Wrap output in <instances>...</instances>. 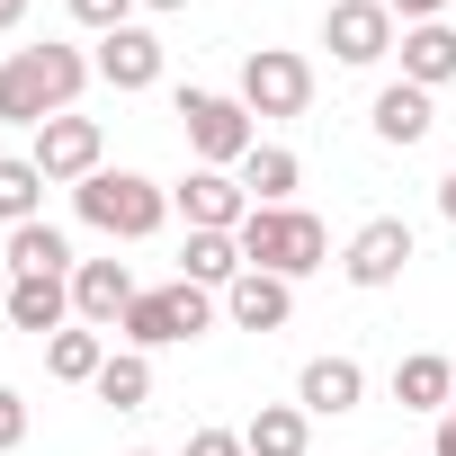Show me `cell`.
Here are the masks:
<instances>
[{"label": "cell", "mask_w": 456, "mask_h": 456, "mask_svg": "<svg viewBox=\"0 0 456 456\" xmlns=\"http://www.w3.org/2000/svg\"><path fill=\"white\" fill-rule=\"evenodd\" d=\"M99 81V63L81 45H19L0 54V126H45V117H72V99Z\"/></svg>", "instance_id": "1"}, {"label": "cell", "mask_w": 456, "mask_h": 456, "mask_svg": "<svg viewBox=\"0 0 456 456\" xmlns=\"http://www.w3.org/2000/svg\"><path fill=\"white\" fill-rule=\"evenodd\" d=\"M242 269H269V278H314V269H331V233H322V215H305V206H251L242 215Z\"/></svg>", "instance_id": "2"}, {"label": "cell", "mask_w": 456, "mask_h": 456, "mask_svg": "<svg viewBox=\"0 0 456 456\" xmlns=\"http://www.w3.org/2000/svg\"><path fill=\"white\" fill-rule=\"evenodd\" d=\"M72 215L90 224V233H108V242H152L170 224V188L143 179V170H90L72 188Z\"/></svg>", "instance_id": "3"}, {"label": "cell", "mask_w": 456, "mask_h": 456, "mask_svg": "<svg viewBox=\"0 0 456 456\" xmlns=\"http://www.w3.org/2000/svg\"><path fill=\"white\" fill-rule=\"evenodd\" d=\"M215 314H224V296H215V287H188V278H170V287H143V296L126 305L117 340L152 358V349H179V340H197Z\"/></svg>", "instance_id": "4"}, {"label": "cell", "mask_w": 456, "mask_h": 456, "mask_svg": "<svg viewBox=\"0 0 456 456\" xmlns=\"http://www.w3.org/2000/svg\"><path fill=\"white\" fill-rule=\"evenodd\" d=\"M170 108H179V126H188V152H197L206 170H242V161H251V143H260V117H251L233 90H179Z\"/></svg>", "instance_id": "5"}, {"label": "cell", "mask_w": 456, "mask_h": 456, "mask_svg": "<svg viewBox=\"0 0 456 456\" xmlns=\"http://www.w3.org/2000/svg\"><path fill=\"white\" fill-rule=\"evenodd\" d=\"M233 99H242L251 117H305V108H314V63H305L296 45H251Z\"/></svg>", "instance_id": "6"}, {"label": "cell", "mask_w": 456, "mask_h": 456, "mask_svg": "<svg viewBox=\"0 0 456 456\" xmlns=\"http://www.w3.org/2000/svg\"><path fill=\"white\" fill-rule=\"evenodd\" d=\"M28 161L45 170V188H81L90 170H108V126L99 117H45L37 143H28Z\"/></svg>", "instance_id": "7"}, {"label": "cell", "mask_w": 456, "mask_h": 456, "mask_svg": "<svg viewBox=\"0 0 456 456\" xmlns=\"http://www.w3.org/2000/svg\"><path fill=\"white\" fill-rule=\"evenodd\" d=\"M411 260H420L411 224H403V215H367L358 233H349V251H340V278H349L358 296H376V287H394V278H403Z\"/></svg>", "instance_id": "8"}, {"label": "cell", "mask_w": 456, "mask_h": 456, "mask_svg": "<svg viewBox=\"0 0 456 456\" xmlns=\"http://www.w3.org/2000/svg\"><path fill=\"white\" fill-rule=\"evenodd\" d=\"M322 45H331V63L367 72V63H385V54L403 45V19L385 10V0H331V19H322Z\"/></svg>", "instance_id": "9"}, {"label": "cell", "mask_w": 456, "mask_h": 456, "mask_svg": "<svg viewBox=\"0 0 456 456\" xmlns=\"http://www.w3.org/2000/svg\"><path fill=\"white\" fill-rule=\"evenodd\" d=\"M170 206L188 215V233H242V215H251V197H242V179L233 170H188L179 188H170Z\"/></svg>", "instance_id": "10"}, {"label": "cell", "mask_w": 456, "mask_h": 456, "mask_svg": "<svg viewBox=\"0 0 456 456\" xmlns=\"http://www.w3.org/2000/svg\"><path fill=\"white\" fill-rule=\"evenodd\" d=\"M134 296H143V287H134L126 260H81V269H72V322H90V331H117Z\"/></svg>", "instance_id": "11"}, {"label": "cell", "mask_w": 456, "mask_h": 456, "mask_svg": "<svg viewBox=\"0 0 456 456\" xmlns=\"http://www.w3.org/2000/svg\"><path fill=\"white\" fill-rule=\"evenodd\" d=\"M296 403H305L314 420H340V411H358V403H367V367H358L349 349H331V358H305V376H296Z\"/></svg>", "instance_id": "12"}, {"label": "cell", "mask_w": 456, "mask_h": 456, "mask_svg": "<svg viewBox=\"0 0 456 456\" xmlns=\"http://www.w3.org/2000/svg\"><path fill=\"white\" fill-rule=\"evenodd\" d=\"M287 314H296V287L269 278V269H242L233 287H224V322L233 331H287Z\"/></svg>", "instance_id": "13"}, {"label": "cell", "mask_w": 456, "mask_h": 456, "mask_svg": "<svg viewBox=\"0 0 456 456\" xmlns=\"http://www.w3.org/2000/svg\"><path fill=\"white\" fill-rule=\"evenodd\" d=\"M367 126H376V143H429V126H438V90H411V81H385L376 90V108H367Z\"/></svg>", "instance_id": "14"}, {"label": "cell", "mask_w": 456, "mask_h": 456, "mask_svg": "<svg viewBox=\"0 0 456 456\" xmlns=\"http://www.w3.org/2000/svg\"><path fill=\"white\" fill-rule=\"evenodd\" d=\"M90 63H99L108 90H152V81H161V37H152V28H117V37H99Z\"/></svg>", "instance_id": "15"}, {"label": "cell", "mask_w": 456, "mask_h": 456, "mask_svg": "<svg viewBox=\"0 0 456 456\" xmlns=\"http://www.w3.org/2000/svg\"><path fill=\"white\" fill-rule=\"evenodd\" d=\"M0 260H10V278H72L81 260H72V233H63V224H19V233L10 242H0Z\"/></svg>", "instance_id": "16"}, {"label": "cell", "mask_w": 456, "mask_h": 456, "mask_svg": "<svg viewBox=\"0 0 456 456\" xmlns=\"http://www.w3.org/2000/svg\"><path fill=\"white\" fill-rule=\"evenodd\" d=\"M10 331H37V340H54L63 322H72V278H10Z\"/></svg>", "instance_id": "17"}, {"label": "cell", "mask_w": 456, "mask_h": 456, "mask_svg": "<svg viewBox=\"0 0 456 456\" xmlns=\"http://www.w3.org/2000/svg\"><path fill=\"white\" fill-rule=\"evenodd\" d=\"M394 403L438 420V411L456 403V358H438V349H411V358H394Z\"/></svg>", "instance_id": "18"}, {"label": "cell", "mask_w": 456, "mask_h": 456, "mask_svg": "<svg viewBox=\"0 0 456 456\" xmlns=\"http://www.w3.org/2000/svg\"><path fill=\"white\" fill-rule=\"evenodd\" d=\"M394 54H403V81H411V90H447V81H456V28H447V19L403 28Z\"/></svg>", "instance_id": "19"}, {"label": "cell", "mask_w": 456, "mask_h": 456, "mask_svg": "<svg viewBox=\"0 0 456 456\" xmlns=\"http://www.w3.org/2000/svg\"><path fill=\"white\" fill-rule=\"evenodd\" d=\"M242 447L251 456H314V411L305 403H260L242 420Z\"/></svg>", "instance_id": "20"}, {"label": "cell", "mask_w": 456, "mask_h": 456, "mask_svg": "<svg viewBox=\"0 0 456 456\" xmlns=\"http://www.w3.org/2000/svg\"><path fill=\"white\" fill-rule=\"evenodd\" d=\"M233 179H242V197H251V206H296V188H305V161H296L287 143H251V161H242Z\"/></svg>", "instance_id": "21"}, {"label": "cell", "mask_w": 456, "mask_h": 456, "mask_svg": "<svg viewBox=\"0 0 456 456\" xmlns=\"http://www.w3.org/2000/svg\"><path fill=\"white\" fill-rule=\"evenodd\" d=\"M99 367H108V340H99L90 322H63V331L45 340V376H54V385H99Z\"/></svg>", "instance_id": "22"}, {"label": "cell", "mask_w": 456, "mask_h": 456, "mask_svg": "<svg viewBox=\"0 0 456 456\" xmlns=\"http://www.w3.org/2000/svg\"><path fill=\"white\" fill-rule=\"evenodd\" d=\"M179 278L224 296V287L242 278V242H233V233H188V251H179Z\"/></svg>", "instance_id": "23"}, {"label": "cell", "mask_w": 456, "mask_h": 456, "mask_svg": "<svg viewBox=\"0 0 456 456\" xmlns=\"http://www.w3.org/2000/svg\"><path fill=\"white\" fill-rule=\"evenodd\" d=\"M37 215H45V170L28 152H0V224L19 233V224H37Z\"/></svg>", "instance_id": "24"}, {"label": "cell", "mask_w": 456, "mask_h": 456, "mask_svg": "<svg viewBox=\"0 0 456 456\" xmlns=\"http://www.w3.org/2000/svg\"><path fill=\"white\" fill-rule=\"evenodd\" d=\"M90 394L117 403V411H143V403H152V358H143V349H108V367H99Z\"/></svg>", "instance_id": "25"}, {"label": "cell", "mask_w": 456, "mask_h": 456, "mask_svg": "<svg viewBox=\"0 0 456 456\" xmlns=\"http://www.w3.org/2000/svg\"><path fill=\"white\" fill-rule=\"evenodd\" d=\"M63 10H72V28L117 37V28H134V10H143V0H63Z\"/></svg>", "instance_id": "26"}, {"label": "cell", "mask_w": 456, "mask_h": 456, "mask_svg": "<svg viewBox=\"0 0 456 456\" xmlns=\"http://www.w3.org/2000/svg\"><path fill=\"white\" fill-rule=\"evenodd\" d=\"M19 438H28V394H19V385H0V456H10Z\"/></svg>", "instance_id": "27"}, {"label": "cell", "mask_w": 456, "mask_h": 456, "mask_svg": "<svg viewBox=\"0 0 456 456\" xmlns=\"http://www.w3.org/2000/svg\"><path fill=\"white\" fill-rule=\"evenodd\" d=\"M188 456H251L242 429H188Z\"/></svg>", "instance_id": "28"}, {"label": "cell", "mask_w": 456, "mask_h": 456, "mask_svg": "<svg viewBox=\"0 0 456 456\" xmlns=\"http://www.w3.org/2000/svg\"><path fill=\"white\" fill-rule=\"evenodd\" d=\"M385 10H394L403 28H429V19H447V0H385Z\"/></svg>", "instance_id": "29"}, {"label": "cell", "mask_w": 456, "mask_h": 456, "mask_svg": "<svg viewBox=\"0 0 456 456\" xmlns=\"http://www.w3.org/2000/svg\"><path fill=\"white\" fill-rule=\"evenodd\" d=\"M429 456H456V411H438V438H429Z\"/></svg>", "instance_id": "30"}, {"label": "cell", "mask_w": 456, "mask_h": 456, "mask_svg": "<svg viewBox=\"0 0 456 456\" xmlns=\"http://www.w3.org/2000/svg\"><path fill=\"white\" fill-rule=\"evenodd\" d=\"M438 215L456 224V161H447V179H438Z\"/></svg>", "instance_id": "31"}, {"label": "cell", "mask_w": 456, "mask_h": 456, "mask_svg": "<svg viewBox=\"0 0 456 456\" xmlns=\"http://www.w3.org/2000/svg\"><path fill=\"white\" fill-rule=\"evenodd\" d=\"M19 19H28V0H0V37H10V28H19Z\"/></svg>", "instance_id": "32"}, {"label": "cell", "mask_w": 456, "mask_h": 456, "mask_svg": "<svg viewBox=\"0 0 456 456\" xmlns=\"http://www.w3.org/2000/svg\"><path fill=\"white\" fill-rule=\"evenodd\" d=\"M143 10H188V0H143Z\"/></svg>", "instance_id": "33"}, {"label": "cell", "mask_w": 456, "mask_h": 456, "mask_svg": "<svg viewBox=\"0 0 456 456\" xmlns=\"http://www.w3.org/2000/svg\"><path fill=\"white\" fill-rule=\"evenodd\" d=\"M134 456H161V447H134Z\"/></svg>", "instance_id": "34"}, {"label": "cell", "mask_w": 456, "mask_h": 456, "mask_svg": "<svg viewBox=\"0 0 456 456\" xmlns=\"http://www.w3.org/2000/svg\"><path fill=\"white\" fill-rule=\"evenodd\" d=\"M447 411H456V403H447Z\"/></svg>", "instance_id": "35"}]
</instances>
